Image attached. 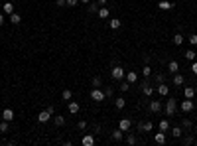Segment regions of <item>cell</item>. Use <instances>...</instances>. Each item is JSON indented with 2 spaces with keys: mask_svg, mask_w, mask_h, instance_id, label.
<instances>
[{
  "mask_svg": "<svg viewBox=\"0 0 197 146\" xmlns=\"http://www.w3.org/2000/svg\"><path fill=\"white\" fill-rule=\"evenodd\" d=\"M124 79H126L130 85H134V83L138 81V73H136V71H128L126 75H124Z\"/></svg>",
  "mask_w": 197,
  "mask_h": 146,
  "instance_id": "8",
  "label": "cell"
},
{
  "mask_svg": "<svg viewBox=\"0 0 197 146\" xmlns=\"http://www.w3.org/2000/svg\"><path fill=\"white\" fill-rule=\"evenodd\" d=\"M81 142H83V146H93L95 144V136L93 134H85Z\"/></svg>",
  "mask_w": 197,
  "mask_h": 146,
  "instance_id": "18",
  "label": "cell"
},
{
  "mask_svg": "<svg viewBox=\"0 0 197 146\" xmlns=\"http://www.w3.org/2000/svg\"><path fill=\"white\" fill-rule=\"evenodd\" d=\"M99 132H101V126L95 125V126H93V134H99Z\"/></svg>",
  "mask_w": 197,
  "mask_h": 146,
  "instance_id": "47",
  "label": "cell"
},
{
  "mask_svg": "<svg viewBox=\"0 0 197 146\" xmlns=\"http://www.w3.org/2000/svg\"><path fill=\"white\" fill-rule=\"evenodd\" d=\"M79 4V0H67V6L69 8H73V6H77Z\"/></svg>",
  "mask_w": 197,
  "mask_h": 146,
  "instance_id": "44",
  "label": "cell"
},
{
  "mask_svg": "<svg viewBox=\"0 0 197 146\" xmlns=\"http://www.w3.org/2000/svg\"><path fill=\"white\" fill-rule=\"evenodd\" d=\"M91 99L97 101V103H101V101H105V91H101V87H95V89L91 91Z\"/></svg>",
  "mask_w": 197,
  "mask_h": 146,
  "instance_id": "3",
  "label": "cell"
},
{
  "mask_svg": "<svg viewBox=\"0 0 197 146\" xmlns=\"http://www.w3.org/2000/svg\"><path fill=\"white\" fill-rule=\"evenodd\" d=\"M130 125H132V122H130V119H120L118 128L122 130V132H128V130H130Z\"/></svg>",
  "mask_w": 197,
  "mask_h": 146,
  "instance_id": "6",
  "label": "cell"
},
{
  "mask_svg": "<svg viewBox=\"0 0 197 146\" xmlns=\"http://www.w3.org/2000/svg\"><path fill=\"white\" fill-rule=\"evenodd\" d=\"M142 75H144V77H150V75H152V67H150L148 63H144V67H142Z\"/></svg>",
  "mask_w": 197,
  "mask_h": 146,
  "instance_id": "33",
  "label": "cell"
},
{
  "mask_svg": "<svg viewBox=\"0 0 197 146\" xmlns=\"http://www.w3.org/2000/svg\"><path fill=\"white\" fill-rule=\"evenodd\" d=\"M172 81H173V85H183V83H185V77L181 75V73H173V79H172Z\"/></svg>",
  "mask_w": 197,
  "mask_h": 146,
  "instance_id": "16",
  "label": "cell"
},
{
  "mask_svg": "<svg viewBox=\"0 0 197 146\" xmlns=\"http://www.w3.org/2000/svg\"><path fill=\"white\" fill-rule=\"evenodd\" d=\"M158 6H160V10H172L176 4H173V2H170V0H160V2H158Z\"/></svg>",
  "mask_w": 197,
  "mask_h": 146,
  "instance_id": "9",
  "label": "cell"
},
{
  "mask_svg": "<svg viewBox=\"0 0 197 146\" xmlns=\"http://www.w3.org/2000/svg\"><path fill=\"white\" fill-rule=\"evenodd\" d=\"M183 144H193V136H185L183 138Z\"/></svg>",
  "mask_w": 197,
  "mask_h": 146,
  "instance_id": "45",
  "label": "cell"
},
{
  "mask_svg": "<svg viewBox=\"0 0 197 146\" xmlns=\"http://www.w3.org/2000/svg\"><path fill=\"white\" fill-rule=\"evenodd\" d=\"M181 128H185V130H191V128H193V122L189 121V119H185V116H183V119H181Z\"/></svg>",
  "mask_w": 197,
  "mask_h": 146,
  "instance_id": "24",
  "label": "cell"
},
{
  "mask_svg": "<svg viewBox=\"0 0 197 146\" xmlns=\"http://www.w3.org/2000/svg\"><path fill=\"white\" fill-rule=\"evenodd\" d=\"M52 116H53V115L49 113V111H41V113L38 115V121H40V122H47L49 119H52Z\"/></svg>",
  "mask_w": 197,
  "mask_h": 146,
  "instance_id": "13",
  "label": "cell"
},
{
  "mask_svg": "<svg viewBox=\"0 0 197 146\" xmlns=\"http://www.w3.org/2000/svg\"><path fill=\"white\" fill-rule=\"evenodd\" d=\"M2 119L10 122L14 119V111H12V109H4V111H2Z\"/></svg>",
  "mask_w": 197,
  "mask_h": 146,
  "instance_id": "20",
  "label": "cell"
},
{
  "mask_svg": "<svg viewBox=\"0 0 197 146\" xmlns=\"http://www.w3.org/2000/svg\"><path fill=\"white\" fill-rule=\"evenodd\" d=\"M108 26H111V30H118V28L122 26V22H120L118 18H112L111 22H108Z\"/></svg>",
  "mask_w": 197,
  "mask_h": 146,
  "instance_id": "22",
  "label": "cell"
},
{
  "mask_svg": "<svg viewBox=\"0 0 197 146\" xmlns=\"http://www.w3.org/2000/svg\"><path fill=\"white\" fill-rule=\"evenodd\" d=\"M8 128H10L8 126V121L2 119V122H0V132H8Z\"/></svg>",
  "mask_w": 197,
  "mask_h": 146,
  "instance_id": "37",
  "label": "cell"
},
{
  "mask_svg": "<svg viewBox=\"0 0 197 146\" xmlns=\"http://www.w3.org/2000/svg\"><path fill=\"white\" fill-rule=\"evenodd\" d=\"M105 97H112V87H105Z\"/></svg>",
  "mask_w": 197,
  "mask_h": 146,
  "instance_id": "43",
  "label": "cell"
},
{
  "mask_svg": "<svg viewBox=\"0 0 197 146\" xmlns=\"http://www.w3.org/2000/svg\"><path fill=\"white\" fill-rule=\"evenodd\" d=\"M46 111H49V113L53 115V113H55V109H53V105H49V107H46Z\"/></svg>",
  "mask_w": 197,
  "mask_h": 146,
  "instance_id": "49",
  "label": "cell"
},
{
  "mask_svg": "<svg viewBox=\"0 0 197 146\" xmlns=\"http://www.w3.org/2000/svg\"><path fill=\"white\" fill-rule=\"evenodd\" d=\"M53 122H55V126H63L65 125V116L63 115H55L53 116Z\"/></svg>",
  "mask_w": 197,
  "mask_h": 146,
  "instance_id": "23",
  "label": "cell"
},
{
  "mask_svg": "<svg viewBox=\"0 0 197 146\" xmlns=\"http://www.w3.org/2000/svg\"><path fill=\"white\" fill-rule=\"evenodd\" d=\"M126 142H128V144H136L138 140H136V136H134V134H128V136H126Z\"/></svg>",
  "mask_w": 197,
  "mask_h": 146,
  "instance_id": "40",
  "label": "cell"
},
{
  "mask_svg": "<svg viewBox=\"0 0 197 146\" xmlns=\"http://www.w3.org/2000/svg\"><path fill=\"white\" fill-rule=\"evenodd\" d=\"M128 89H130V83L126 81V79H120V91H122V93H126Z\"/></svg>",
  "mask_w": 197,
  "mask_h": 146,
  "instance_id": "34",
  "label": "cell"
},
{
  "mask_svg": "<svg viewBox=\"0 0 197 146\" xmlns=\"http://www.w3.org/2000/svg\"><path fill=\"white\" fill-rule=\"evenodd\" d=\"M193 109H195L193 99H185V101H181V111H183V113H191Z\"/></svg>",
  "mask_w": 197,
  "mask_h": 146,
  "instance_id": "4",
  "label": "cell"
},
{
  "mask_svg": "<svg viewBox=\"0 0 197 146\" xmlns=\"http://www.w3.org/2000/svg\"><path fill=\"white\" fill-rule=\"evenodd\" d=\"M124 105H126V99L124 97H118V99L114 101V107L118 109V111H120V109H124Z\"/></svg>",
  "mask_w": 197,
  "mask_h": 146,
  "instance_id": "30",
  "label": "cell"
},
{
  "mask_svg": "<svg viewBox=\"0 0 197 146\" xmlns=\"http://www.w3.org/2000/svg\"><path fill=\"white\" fill-rule=\"evenodd\" d=\"M167 71H170V73H178L179 71V63L176 59H172L170 63H167Z\"/></svg>",
  "mask_w": 197,
  "mask_h": 146,
  "instance_id": "15",
  "label": "cell"
},
{
  "mask_svg": "<svg viewBox=\"0 0 197 146\" xmlns=\"http://www.w3.org/2000/svg\"><path fill=\"white\" fill-rule=\"evenodd\" d=\"M111 138H112V140H116V142H120V140H122V138H124V132H122V130H120V128H116V130H114V132L111 134Z\"/></svg>",
  "mask_w": 197,
  "mask_h": 146,
  "instance_id": "17",
  "label": "cell"
},
{
  "mask_svg": "<svg viewBox=\"0 0 197 146\" xmlns=\"http://www.w3.org/2000/svg\"><path fill=\"white\" fill-rule=\"evenodd\" d=\"M183 55H185V59H187V61H195V57H197V52H193V49H187V52H185Z\"/></svg>",
  "mask_w": 197,
  "mask_h": 146,
  "instance_id": "29",
  "label": "cell"
},
{
  "mask_svg": "<svg viewBox=\"0 0 197 146\" xmlns=\"http://www.w3.org/2000/svg\"><path fill=\"white\" fill-rule=\"evenodd\" d=\"M154 79H156V83L160 85V83H166L167 81V75H166V73H156Z\"/></svg>",
  "mask_w": 197,
  "mask_h": 146,
  "instance_id": "26",
  "label": "cell"
},
{
  "mask_svg": "<svg viewBox=\"0 0 197 146\" xmlns=\"http://www.w3.org/2000/svg\"><path fill=\"white\" fill-rule=\"evenodd\" d=\"M79 109H81V107H79V103H75V101H69V113H71V115H77Z\"/></svg>",
  "mask_w": 197,
  "mask_h": 146,
  "instance_id": "21",
  "label": "cell"
},
{
  "mask_svg": "<svg viewBox=\"0 0 197 146\" xmlns=\"http://www.w3.org/2000/svg\"><path fill=\"white\" fill-rule=\"evenodd\" d=\"M97 2H99V6H105V4L108 2V0H97Z\"/></svg>",
  "mask_w": 197,
  "mask_h": 146,
  "instance_id": "50",
  "label": "cell"
},
{
  "mask_svg": "<svg viewBox=\"0 0 197 146\" xmlns=\"http://www.w3.org/2000/svg\"><path fill=\"white\" fill-rule=\"evenodd\" d=\"M55 6L57 8H63V6H67V0H55Z\"/></svg>",
  "mask_w": 197,
  "mask_h": 146,
  "instance_id": "41",
  "label": "cell"
},
{
  "mask_svg": "<svg viewBox=\"0 0 197 146\" xmlns=\"http://www.w3.org/2000/svg\"><path fill=\"white\" fill-rule=\"evenodd\" d=\"M183 95H185V99H193L195 97V89H193V87H185Z\"/></svg>",
  "mask_w": 197,
  "mask_h": 146,
  "instance_id": "28",
  "label": "cell"
},
{
  "mask_svg": "<svg viewBox=\"0 0 197 146\" xmlns=\"http://www.w3.org/2000/svg\"><path fill=\"white\" fill-rule=\"evenodd\" d=\"M71 97H73V93H71L69 89H65V91L61 93V99H63V101H71Z\"/></svg>",
  "mask_w": 197,
  "mask_h": 146,
  "instance_id": "36",
  "label": "cell"
},
{
  "mask_svg": "<svg viewBox=\"0 0 197 146\" xmlns=\"http://www.w3.org/2000/svg\"><path fill=\"white\" fill-rule=\"evenodd\" d=\"M79 2H81V4H89L91 0H79Z\"/></svg>",
  "mask_w": 197,
  "mask_h": 146,
  "instance_id": "51",
  "label": "cell"
},
{
  "mask_svg": "<svg viewBox=\"0 0 197 146\" xmlns=\"http://www.w3.org/2000/svg\"><path fill=\"white\" fill-rule=\"evenodd\" d=\"M176 111H178V99H167L166 101V115L167 116H173L176 115Z\"/></svg>",
  "mask_w": 197,
  "mask_h": 146,
  "instance_id": "1",
  "label": "cell"
},
{
  "mask_svg": "<svg viewBox=\"0 0 197 146\" xmlns=\"http://www.w3.org/2000/svg\"><path fill=\"white\" fill-rule=\"evenodd\" d=\"M158 128L162 130V132H167V130H170V122H167L166 119H162V121H160V125H158Z\"/></svg>",
  "mask_w": 197,
  "mask_h": 146,
  "instance_id": "25",
  "label": "cell"
},
{
  "mask_svg": "<svg viewBox=\"0 0 197 146\" xmlns=\"http://www.w3.org/2000/svg\"><path fill=\"white\" fill-rule=\"evenodd\" d=\"M99 8H101V6H99V2H89V4H87V10H89L91 14L99 12Z\"/></svg>",
  "mask_w": 197,
  "mask_h": 146,
  "instance_id": "27",
  "label": "cell"
},
{
  "mask_svg": "<svg viewBox=\"0 0 197 146\" xmlns=\"http://www.w3.org/2000/svg\"><path fill=\"white\" fill-rule=\"evenodd\" d=\"M172 130V136L173 138H181V132H183V130H181V126H173V128H170Z\"/></svg>",
  "mask_w": 197,
  "mask_h": 146,
  "instance_id": "31",
  "label": "cell"
},
{
  "mask_svg": "<svg viewBox=\"0 0 197 146\" xmlns=\"http://www.w3.org/2000/svg\"><path fill=\"white\" fill-rule=\"evenodd\" d=\"M4 22H6V16H4L2 12H0V26H4Z\"/></svg>",
  "mask_w": 197,
  "mask_h": 146,
  "instance_id": "48",
  "label": "cell"
},
{
  "mask_svg": "<svg viewBox=\"0 0 197 146\" xmlns=\"http://www.w3.org/2000/svg\"><path fill=\"white\" fill-rule=\"evenodd\" d=\"M77 126L81 128V130H87V121H79V122H77Z\"/></svg>",
  "mask_w": 197,
  "mask_h": 146,
  "instance_id": "42",
  "label": "cell"
},
{
  "mask_svg": "<svg viewBox=\"0 0 197 146\" xmlns=\"http://www.w3.org/2000/svg\"><path fill=\"white\" fill-rule=\"evenodd\" d=\"M150 113H160L162 111V101H150Z\"/></svg>",
  "mask_w": 197,
  "mask_h": 146,
  "instance_id": "7",
  "label": "cell"
},
{
  "mask_svg": "<svg viewBox=\"0 0 197 146\" xmlns=\"http://www.w3.org/2000/svg\"><path fill=\"white\" fill-rule=\"evenodd\" d=\"M20 22H22V16H20V14H18V12H12V14H10V24H14V26H18V24H20Z\"/></svg>",
  "mask_w": 197,
  "mask_h": 146,
  "instance_id": "19",
  "label": "cell"
},
{
  "mask_svg": "<svg viewBox=\"0 0 197 146\" xmlns=\"http://www.w3.org/2000/svg\"><path fill=\"white\" fill-rule=\"evenodd\" d=\"M111 75H112V79H114V81H120V79H124V75H126V73H124V69H122L120 65H114V67H112V71H111Z\"/></svg>",
  "mask_w": 197,
  "mask_h": 146,
  "instance_id": "2",
  "label": "cell"
},
{
  "mask_svg": "<svg viewBox=\"0 0 197 146\" xmlns=\"http://www.w3.org/2000/svg\"><path fill=\"white\" fill-rule=\"evenodd\" d=\"M195 132H197V125H195Z\"/></svg>",
  "mask_w": 197,
  "mask_h": 146,
  "instance_id": "52",
  "label": "cell"
},
{
  "mask_svg": "<svg viewBox=\"0 0 197 146\" xmlns=\"http://www.w3.org/2000/svg\"><path fill=\"white\" fill-rule=\"evenodd\" d=\"M156 91H158V95H160V97H167V95H170V85L160 83V85L156 87Z\"/></svg>",
  "mask_w": 197,
  "mask_h": 146,
  "instance_id": "5",
  "label": "cell"
},
{
  "mask_svg": "<svg viewBox=\"0 0 197 146\" xmlns=\"http://www.w3.org/2000/svg\"><path fill=\"white\" fill-rule=\"evenodd\" d=\"M191 73H193V75H197V61H193V65H191Z\"/></svg>",
  "mask_w": 197,
  "mask_h": 146,
  "instance_id": "46",
  "label": "cell"
},
{
  "mask_svg": "<svg viewBox=\"0 0 197 146\" xmlns=\"http://www.w3.org/2000/svg\"><path fill=\"white\" fill-rule=\"evenodd\" d=\"M152 128H154V125H152L150 121L148 122H140V125H138V130H140V132H150Z\"/></svg>",
  "mask_w": 197,
  "mask_h": 146,
  "instance_id": "10",
  "label": "cell"
},
{
  "mask_svg": "<svg viewBox=\"0 0 197 146\" xmlns=\"http://www.w3.org/2000/svg\"><path fill=\"white\" fill-rule=\"evenodd\" d=\"M195 59H197V57H195Z\"/></svg>",
  "mask_w": 197,
  "mask_h": 146,
  "instance_id": "53",
  "label": "cell"
},
{
  "mask_svg": "<svg viewBox=\"0 0 197 146\" xmlns=\"http://www.w3.org/2000/svg\"><path fill=\"white\" fill-rule=\"evenodd\" d=\"M97 14H99V18H101V20H107L108 16H111V12H108V8H107V6H101Z\"/></svg>",
  "mask_w": 197,
  "mask_h": 146,
  "instance_id": "14",
  "label": "cell"
},
{
  "mask_svg": "<svg viewBox=\"0 0 197 146\" xmlns=\"http://www.w3.org/2000/svg\"><path fill=\"white\" fill-rule=\"evenodd\" d=\"M154 91H156V89H154L150 83H144V85H142V93L146 95V97H152V95H154Z\"/></svg>",
  "mask_w": 197,
  "mask_h": 146,
  "instance_id": "12",
  "label": "cell"
},
{
  "mask_svg": "<svg viewBox=\"0 0 197 146\" xmlns=\"http://www.w3.org/2000/svg\"><path fill=\"white\" fill-rule=\"evenodd\" d=\"M173 43H176V46H181V43H183V36H181L179 32L173 36Z\"/></svg>",
  "mask_w": 197,
  "mask_h": 146,
  "instance_id": "35",
  "label": "cell"
},
{
  "mask_svg": "<svg viewBox=\"0 0 197 146\" xmlns=\"http://www.w3.org/2000/svg\"><path fill=\"white\" fill-rule=\"evenodd\" d=\"M187 42L191 43V46H197V34H191V36H187Z\"/></svg>",
  "mask_w": 197,
  "mask_h": 146,
  "instance_id": "38",
  "label": "cell"
},
{
  "mask_svg": "<svg viewBox=\"0 0 197 146\" xmlns=\"http://www.w3.org/2000/svg\"><path fill=\"white\" fill-rule=\"evenodd\" d=\"M101 85H103V79H101L99 75H97V77H93V87H101Z\"/></svg>",
  "mask_w": 197,
  "mask_h": 146,
  "instance_id": "39",
  "label": "cell"
},
{
  "mask_svg": "<svg viewBox=\"0 0 197 146\" xmlns=\"http://www.w3.org/2000/svg\"><path fill=\"white\" fill-rule=\"evenodd\" d=\"M12 12H14V4L12 2H4V14H8V16H10Z\"/></svg>",
  "mask_w": 197,
  "mask_h": 146,
  "instance_id": "32",
  "label": "cell"
},
{
  "mask_svg": "<svg viewBox=\"0 0 197 146\" xmlns=\"http://www.w3.org/2000/svg\"><path fill=\"white\" fill-rule=\"evenodd\" d=\"M166 140H167V138H166V132H162V130L154 134V142H156V144H166Z\"/></svg>",
  "mask_w": 197,
  "mask_h": 146,
  "instance_id": "11",
  "label": "cell"
}]
</instances>
